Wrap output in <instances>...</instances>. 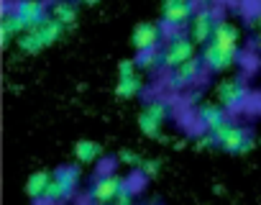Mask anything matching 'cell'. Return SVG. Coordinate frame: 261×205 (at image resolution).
<instances>
[{"label": "cell", "instance_id": "obj_1", "mask_svg": "<svg viewBox=\"0 0 261 205\" xmlns=\"http://www.w3.org/2000/svg\"><path fill=\"white\" fill-rule=\"evenodd\" d=\"M62 34H64V26H62L54 16H49L41 26H36V29H31V31H23V34L16 39V44H18V49H21L23 54H39V52L49 49L54 41H59Z\"/></svg>", "mask_w": 261, "mask_h": 205}, {"label": "cell", "instance_id": "obj_2", "mask_svg": "<svg viewBox=\"0 0 261 205\" xmlns=\"http://www.w3.org/2000/svg\"><path fill=\"white\" fill-rule=\"evenodd\" d=\"M213 136H215L218 146L225 149L228 154H248L256 146V141L246 134V129L238 126V123H230V121H225L223 126H218L213 131Z\"/></svg>", "mask_w": 261, "mask_h": 205}, {"label": "cell", "instance_id": "obj_3", "mask_svg": "<svg viewBox=\"0 0 261 205\" xmlns=\"http://www.w3.org/2000/svg\"><path fill=\"white\" fill-rule=\"evenodd\" d=\"M197 41L187 34H179V31H172L169 34V39H167V44H164V67L167 69H174V67H179L182 62H187V59H192V57H197Z\"/></svg>", "mask_w": 261, "mask_h": 205}, {"label": "cell", "instance_id": "obj_4", "mask_svg": "<svg viewBox=\"0 0 261 205\" xmlns=\"http://www.w3.org/2000/svg\"><path fill=\"white\" fill-rule=\"evenodd\" d=\"M77 185H80V169L77 167H59L51 174V182H49L44 202H64V200H69L77 192Z\"/></svg>", "mask_w": 261, "mask_h": 205}, {"label": "cell", "instance_id": "obj_5", "mask_svg": "<svg viewBox=\"0 0 261 205\" xmlns=\"http://www.w3.org/2000/svg\"><path fill=\"white\" fill-rule=\"evenodd\" d=\"M215 100L230 113V111H241L248 100V90H246V82L241 77H225L218 82L215 87Z\"/></svg>", "mask_w": 261, "mask_h": 205}, {"label": "cell", "instance_id": "obj_6", "mask_svg": "<svg viewBox=\"0 0 261 205\" xmlns=\"http://www.w3.org/2000/svg\"><path fill=\"white\" fill-rule=\"evenodd\" d=\"M195 11V0H162V26L179 31L192 21Z\"/></svg>", "mask_w": 261, "mask_h": 205}, {"label": "cell", "instance_id": "obj_7", "mask_svg": "<svg viewBox=\"0 0 261 205\" xmlns=\"http://www.w3.org/2000/svg\"><path fill=\"white\" fill-rule=\"evenodd\" d=\"M13 16H16L21 31H31V29L41 26L51 16V8H46L44 0H16L13 3Z\"/></svg>", "mask_w": 261, "mask_h": 205}, {"label": "cell", "instance_id": "obj_8", "mask_svg": "<svg viewBox=\"0 0 261 205\" xmlns=\"http://www.w3.org/2000/svg\"><path fill=\"white\" fill-rule=\"evenodd\" d=\"M238 57H241V49H228V46H223V44H218V41H207V44L202 46L205 69H207V72H215V74L228 72V69L238 62Z\"/></svg>", "mask_w": 261, "mask_h": 205}, {"label": "cell", "instance_id": "obj_9", "mask_svg": "<svg viewBox=\"0 0 261 205\" xmlns=\"http://www.w3.org/2000/svg\"><path fill=\"white\" fill-rule=\"evenodd\" d=\"M167 118H169L167 102H164V100H151V102H146V106H144V111H141V116H139V129H141L144 136L156 139V136L162 134Z\"/></svg>", "mask_w": 261, "mask_h": 205}, {"label": "cell", "instance_id": "obj_10", "mask_svg": "<svg viewBox=\"0 0 261 205\" xmlns=\"http://www.w3.org/2000/svg\"><path fill=\"white\" fill-rule=\"evenodd\" d=\"M202 69H205V62H202V57H192V59L182 62L179 67L169 69V77H167V85H169V90L179 92V90H187V87H192V85L200 80Z\"/></svg>", "mask_w": 261, "mask_h": 205}, {"label": "cell", "instance_id": "obj_11", "mask_svg": "<svg viewBox=\"0 0 261 205\" xmlns=\"http://www.w3.org/2000/svg\"><path fill=\"white\" fill-rule=\"evenodd\" d=\"M141 92V77H139V64L136 59H123L118 64V82H115V95L123 100H130Z\"/></svg>", "mask_w": 261, "mask_h": 205}, {"label": "cell", "instance_id": "obj_12", "mask_svg": "<svg viewBox=\"0 0 261 205\" xmlns=\"http://www.w3.org/2000/svg\"><path fill=\"white\" fill-rule=\"evenodd\" d=\"M120 185H123V177H118L115 172H102L95 177V182L90 185V192H87V200L90 202H115L118 192H120Z\"/></svg>", "mask_w": 261, "mask_h": 205}, {"label": "cell", "instance_id": "obj_13", "mask_svg": "<svg viewBox=\"0 0 261 205\" xmlns=\"http://www.w3.org/2000/svg\"><path fill=\"white\" fill-rule=\"evenodd\" d=\"M215 23H218V16H215V11L213 8H207V6H200L197 11H195V16H192V21L187 23V34L200 44V46H205L210 39H213V31H215Z\"/></svg>", "mask_w": 261, "mask_h": 205}, {"label": "cell", "instance_id": "obj_14", "mask_svg": "<svg viewBox=\"0 0 261 205\" xmlns=\"http://www.w3.org/2000/svg\"><path fill=\"white\" fill-rule=\"evenodd\" d=\"M130 44H134V49H136V52L162 46V29H159L156 23L141 21V23H136L134 34H130Z\"/></svg>", "mask_w": 261, "mask_h": 205}, {"label": "cell", "instance_id": "obj_15", "mask_svg": "<svg viewBox=\"0 0 261 205\" xmlns=\"http://www.w3.org/2000/svg\"><path fill=\"white\" fill-rule=\"evenodd\" d=\"M225 113H228V111L220 106L218 100H215V102H202V106L197 108V123H200L205 131H210V134H213L218 126H223V123L228 121V118H225Z\"/></svg>", "mask_w": 261, "mask_h": 205}, {"label": "cell", "instance_id": "obj_16", "mask_svg": "<svg viewBox=\"0 0 261 205\" xmlns=\"http://www.w3.org/2000/svg\"><path fill=\"white\" fill-rule=\"evenodd\" d=\"M51 174L54 172H44V169H39V172H34L29 180H26V187H23V192L34 200V202H44V197H46V190H49V182H51Z\"/></svg>", "mask_w": 261, "mask_h": 205}, {"label": "cell", "instance_id": "obj_17", "mask_svg": "<svg viewBox=\"0 0 261 205\" xmlns=\"http://www.w3.org/2000/svg\"><path fill=\"white\" fill-rule=\"evenodd\" d=\"M23 31L13 16V8H6L3 11V21H0V44H3V49H8L13 44V39H18Z\"/></svg>", "mask_w": 261, "mask_h": 205}, {"label": "cell", "instance_id": "obj_18", "mask_svg": "<svg viewBox=\"0 0 261 205\" xmlns=\"http://www.w3.org/2000/svg\"><path fill=\"white\" fill-rule=\"evenodd\" d=\"M136 64L139 69L144 72H156L164 67V49L162 46H154V49H144V52H136Z\"/></svg>", "mask_w": 261, "mask_h": 205}, {"label": "cell", "instance_id": "obj_19", "mask_svg": "<svg viewBox=\"0 0 261 205\" xmlns=\"http://www.w3.org/2000/svg\"><path fill=\"white\" fill-rule=\"evenodd\" d=\"M51 16H54L64 29H69V26H74V21H77V6L69 3V0H54V3H51Z\"/></svg>", "mask_w": 261, "mask_h": 205}, {"label": "cell", "instance_id": "obj_20", "mask_svg": "<svg viewBox=\"0 0 261 205\" xmlns=\"http://www.w3.org/2000/svg\"><path fill=\"white\" fill-rule=\"evenodd\" d=\"M100 144H95V141H77L74 144V159L80 162V164H92L97 157H100Z\"/></svg>", "mask_w": 261, "mask_h": 205}, {"label": "cell", "instance_id": "obj_21", "mask_svg": "<svg viewBox=\"0 0 261 205\" xmlns=\"http://www.w3.org/2000/svg\"><path fill=\"white\" fill-rule=\"evenodd\" d=\"M134 197H136V185L130 182V180H123V185H120V192H118L115 202H118V205H130V202H134Z\"/></svg>", "mask_w": 261, "mask_h": 205}, {"label": "cell", "instance_id": "obj_22", "mask_svg": "<svg viewBox=\"0 0 261 205\" xmlns=\"http://www.w3.org/2000/svg\"><path fill=\"white\" fill-rule=\"evenodd\" d=\"M159 169H162V162L159 159H141V164H139V172L144 177H156Z\"/></svg>", "mask_w": 261, "mask_h": 205}, {"label": "cell", "instance_id": "obj_23", "mask_svg": "<svg viewBox=\"0 0 261 205\" xmlns=\"http://www.w3.org/2000/svg\"><path fill=\"white\" fill-rule=\"evenodd\" d=\"M118 162L130 164V167H139V164H141V157H139L136 151H130V149H123V151L118 154Z\"/></svg>", "mask_w": 261, "mask_h": 205}, {"label": "cell", "instance_id": "obj_24", "mask_svg": "<svg viewBox=\"0 0 261 205\" xmlns=\"http://www.w3.org/2000/svg\"><path fill=\"white\" fill-rule=\"evenodd\" d=\"M82 3H85V6H97L100 0H82Z\"/></svg>", "mask_w": 261, "mask_h": 205}, {"label": "cell", "instance_id": "obj_25", "mask_svg": "<svg viewBox=\"0 0 261 205\" xmlns=\"http://www.w3.org/2000/svg\"><path fill=\"white\" fill-rule=\"evenodd\" d=\"M256 21H258V23H261V8H258V18H256Z\"/></svg>", "mask_w": 261, "mask_h": 205}, {"label": "cell", "instance_id": "obj_26", "mask_svg": "<svg viewBox=\"0 0 261 205\" xmlns=\"http://www.w3.org/2000/svg\"><path fill=\"white\" fill-rule=\"evenodd\" d=\"M258 41H261V36H258Z\"/></svg>", "mask_w": 261, "mask_h": 205}]
</instances>
